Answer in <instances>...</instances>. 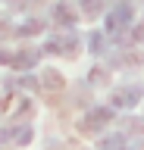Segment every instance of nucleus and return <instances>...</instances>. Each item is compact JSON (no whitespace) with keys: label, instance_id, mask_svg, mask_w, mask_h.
I'll list each match as a JSON object with an SVG mask.
<instances>
[{"label":"nucleus","instance_id":"f257e3e1","mask_svg":"<svg viewBox=\"0 0 144 150\" xmlns=\"http://www.w3.org/2000/svg\"><path fill=\"white\" fill-rule=\"evenodd\" d=\"M41 84H44V88H50V91H57V88H63V78H60V72L47 69V72H41Z\"/></svg>","mask_w":144,"mask_h":150}]
</instances>
